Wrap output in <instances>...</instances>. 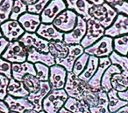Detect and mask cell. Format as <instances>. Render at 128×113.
<instances>
[{"instance_id": "53", "label": "cell", "mask_w": 128, "mask_h": 113, "mask_svg": "<svg viewBox=\"0 0 128 113\" xmlns=\"http://www.w3.org/2000/svg\"><path fill=\"white\" fill-rule=\"evenodd\" d=\"M3 1H4V0H0V4H1V3H2Z\"/></svg>"}, {"instance_id": "15", "label": "cell", "mask_w": 128, "mask_h": 113, "mask_svg": "<svg viewBox=\"0 0 128 113\" xmlns=\"http://www.w3.org/2000/svg\"><path fill=\"white\" fill-rule=\"evenodd\" d=\"M51 91V87L48 81H40V88L34 93H29L26 97L34 105V109L37 111L42 110V102L44 98Z\"/></svg>"}, {"instance_id": "44", "label": "cell", "mask_w": 128, "mask_h": 113, "mask_svg": "<svg viewBox=\"0 0 128 113\" xmlns=\"http://www.w3.org/2000/svg\"><path fill=\"white\" fill-rule=\"evenodd\" d=\"M10 109L4 100H0V113H9Z\"/></svg>"}, {"instance_id": "26", "label": "cell", "mask_w": 128, "mask_h": 113, "mask_svg": "<svg viewBox=\"0 0 128 113\" xmlns=\"http://www.w3.org/2000/svg\"><path fill=\"white\" fill-rule=\"evenodd\" d=\"M98 64H99V58H96L95 56H90L85 69L78 76V78L85 82H88L96 72L98 67Z\"/></svg>"}, {"instance_id": "20", "label": "cell", "mask_w": 128, "mask_h": 113, "mask_svg": "<svg viewBox=\"0 0 128 113\" xmlns=\"http://www.w3.org/2000/svg\"><path fill=\"white\" fill-rule=\"evenodd\" d=\"M26 61L30 62L32 64L35 63H41L48 66H52L55 65V60L52 54L50 52L45 53L39 50H35L34 48L27 49V58Z\"/></svg>"}, {"instance_id": "8", "label": "cell", "mask_w": 128, "mask_h": 113, "mask_svg": "<svg viewBox=\"0 0 128 113\" xmlns=\"http://www.w3.org/2000/svg\"><path fill=\"white\" fill-rule=\"evenodd\" d=\"M87 31V20L82 16H77L76 24L71 31L64 33L63 42L66 44H80Z\"/></svg>"}, {"instance_id": "30", "label": "cell", "mask_w": 128, "mask_h": 113, "mask_svg": "<svg viewBox=\"0 0 128 113\" xmlns=\"http://www.w3.org/2000/svg\"><path fill=\"white\" fill-rule=\"evenodd\" d=\"M90 113H110L108 108L107 92L100 89L98 91V103L95 107H90Z\"/></svg>"}, {"instance_id": "6", "label": "cell", "mask_w": 128, "mask_h": 113, "mask_svg": "<svg viewBox=\"0 0 128 113\" xmlns=\"http://www.w3.org/2000/svg\"><path fill=\"white\" fill-rule=\"evenodd\" d=\"M104 27H102L94 19L90 18L87 20V31L84 37L81 41L80 44L84 49L88 48L98 42L101 37H103L104 35Z\"/></svg>"}, {"instance_id": "47", "label": "cell", "mask_w": 128, "mask_h": 113, "mask_svg": "<svg viewBox=\"0 0 128 113\" xmlns=\"http://www.w3.org/2000/svg\"><path fill=\"white\" fill-rule=\"evenodd\" d=\"M21 1H22V2H23L25 5H26L27 6H32V5H34L36 2H37V0H21Z\"/></svg>"}, {"instance_id": "11", "label": "cell", "mask_w": 128, "mask_h": 113, "mask_svg": "<svg viewBox=\"0 0 128 113\" xmlns=\"http://www.w3.org/2000/svg\"><path fill=\"white\" fill-rule=\"evenodd\" d=\"M0 30L2 35L9 42L18 41L25 33V30L22 28L18 20H8L1 24Z\"/></svg>"}, {"instance_id": "28", "label": "cell", "mask_w": 128, "mask_h": 113, "mask_svg": "<svg viewBox=\"0 0 128 113\" xmlns=\"http://www.w3.org/2000/svg\"><path fill=\"white\" fill-rule=\"evenodd\" d=\"M112 88L117 92H123L128 88V74L121 72L112 75L110 80Z\"/></svg>"}, {"instance_id": "46", "label": "cell", "mask_w": 128, "mask_h": 113, "mask_svg": "<svg viewBox=\"0 0 128 113\" xmlns=\"http://www.w3.org/2000/svg\"><path fill=\"white\" fill-rule=\"evenodd\" d=\"M92 6H100V5L105 3V0H87Z\"/></svg>"}, {"instance_id": "31", "label": "cell", "mask_w": 128, "mask_h": 113, "mask_svg": "<svg viewBox=\"0 0 128 113\" xmlns=\"http://www.w3.org/2000/svg\"><path fill=\"white\" fill-rule=\"evenodd\" d=\"M113 51L123 56L128 55V34L113 38Z\"/></svg>"}, {"instance_id": "37", "label": "cell", "mask_w": 128, "mask_h": 113, "mask_svg": "<svg viewBox=\"0 0 128 113\" xmlns=\"http://www.w3.org/2000/svg\"><path fill=\"white\" fill-rule=\"evenodd\" d=\"M27 12V6L25 5L21 0H14L13 1L12 8L10 20H18L20 15Z\"/></svg>"}, {"instance_id": "52", "label": "cell", "mask_w": 128, "mask_h": 113, "mask_svg": "<svg viewBox=\"0 0 128 113\" xmlns=\"http://www.w3.org/2000/svg\"><path fill=\"white\" fill-rule=\"evenodd\" d=\"M9 113H17V112H14V111H10Z\"/></svg>"}, {"instance_id": "41", "label": "cell", "mask_w": 128, "mask_h": 113, "mask_svg": "<svg viewBox=\"0 0 128 113\" xmlns=\"http://www.w3.org/2000/svg\"><path fill=\"white\" fill-rule=\"evenodd\" d=\"M0 74L12 79V63L8 62L0 56Z\"/></svg>"}, {"instance_id": "10", "label": "cell", "mask_w": 128, "mask_h": 113, "mask_svg": "<svg viewBox=\"0 0 128 113\" xmlns=\"http://www.w3.org/2000/svg\"><path fill=\"white\" fill-rule=\"evenodd\" d=\"M66 9L67 6L64 0H50L40 14L41 23H52L62 11Z\"/></svg>"}, {"instance_id": "49", "label": "cell", "mask_w": 128, "mask_h": 113, "mask_svg": "<svg viewBox=\"0 0 128 113\" xmlns=\"http://www.w3.org/2000/svg\"><path fill=\"white\" fill-rule=\"evenodd\" d=\"M24 113H40V111L35 110L34 109H27V110H26Z\"/></svg>"}, {"instance_id": "43", "label": "cell", "mask_w": 128, "mask_h": 113, "mask_svg": "<svg viewBox=\"0 0 128 113\" xmlns=\"http://www.w3.org/2000/svg\"><path fill=\"white\" fill-rule=\"evenodd\" d=\"M8 44H9V41L7 39H6L4 36H1L0 37V56H2V54L6 50Z\"/></svg>"}, {"instance_id": "24", "label": "cell", "mask_w": 128, "mask_h": 113, "mask_svg": "<svg viewBox=\"0 0 128 113\" xmlns=\"http://www.w3.org/2000/svg\"><path fill=\"white\" fill-rule=\"evenodd\" d=\"M63 107L73 113H90L89 106L84 100L74 97H68Z\"/></svg>"}, {"instance_id": "40", "label": "cell", "mask_w": 128, "mask_h": 113, "mask_svg": "<svg viewBox=\"0 0 128 113\" xmlns=\"http://www.w3.org/2000/svg\"><path fill=\"white\" fill-rule=\"evenodd\" d=\"M49 1L50 0H37V2L34 5L27 6V12L35 14H40Z\"/></svg>"}, {"instance_id": "14", "label": "cell", "mask_w": 128, "mask_h": 113, "mask_svg": "<svg viewBox=\"0 0 128 113\" xmlns=\"http://www.w3.org/2000/svg\"><path fill=\"white\" fill-rule=\"evenodd\" d=\"M110 65H112V62H110L109 57L99 58V64H98V69H96L94 75L91 77V79L87 82L91 89L94 91H99L101 89V80L103 77V74Z\"/></svg>"}, {"instance_id": "16", "label": "cell", "mask_w": 128, "mask_h": 113, "mask_svg": "<svg viewBox=\"0 0 128 113\" xmlns=\"http://www.w3.org/2000/svg\"><path fill=\"white\" fill-rule=\"evenodd\" d=\"M4 101L7 104L10 111H14L17 113H24L27 109H34L32 103L26 97H13L7 95Z\"/></svg>"}, {"instance_id": "13", "label": "cell", "mask_w": 128, "mask_h": 113, "mask_svg": "<svg viewBox=\"0 0 128 113\" xmlns=\"http://www.w3.org/2000/svg\"><path fill=\"white\" fill-rule=\"evenodd\" d=\"M128 34V16L124 14H118L115 18L112 24L105 29L104 34L112 38Z\"/></svg>"}, {"instance_id": "2", "label": "cell", "mask_w": 128, "mask_h": 113, "mask_svg": "<svg viewBox=\"0 0 128 113\" xmlns=\"http://www.w3.org/2000/svg\"><path fill=\"white\" fill-rule=\"evenodd\" d=\"M68 98V95L64 89H51L42 102V110L46 113H57Z\"/></svg>"}, {"instance_id": "48", "label": "cell", "mask_w": 128, "mask_h": 113, "mask_svg": "<svg viewBox=\"0 0 128 113\" xmlns=\"http://www.w3.org/2000/svg\"><path fill=\"white\" fill-rule=\"evenodd\" d=\"M57 113H73V112H71V111H70L68 109H67L66 108L62 107Z\"/></svg>"}, {"instance_id": "12", "label": "cell", "mask_w": 128, "mask_h": 113, "mask_svg": "<svg viewBox=\"0 0 128 113\" xmlns=\"http://www.w3.org/2000/svg\"><path fill=\"white\" fill-rule=\"evenodd\" d=\"M68 72L60 65H54L50 66L48 82L51 89H63L66 83Z\"/></svg>"}, {"instance_id": "22", "label": "cell", "mask_w": 128, "mask_h": 113, "mask_svg": "<svg viewBox=\"0 0 128 113\" xmlns=\"http://www.w3.org/2000/svg\"><path fill=\"white\" fill-rule=\"evenodd\" d=\"M66 3L67 9L75 12L77 15L82 16L86 20H90V9L92 7V5L87 0H64Z\"/></svg>"}, {"instance_id": "35", "label": "cell", "mask_w": 128, "mask_h": 113, "mask_svg": "<svg viewBox=\"0 0 128 113\" xmlns=\"http://www.w3.org/2000/svg\"><path fill=\"white\" fill-rule=\"evenodd\" d=\"M13 1L14 0H4L0 4V25L10 20Z\"/></svg>"}, {"instance_id": "38", "label": "cell", "mask_w": 128, "mask_h": 113, "mask_svg": "<svg viewBox=\"0 0 128 113\" xmlns=\"http://www.w3.org/2000/svg\"><path fill=\"white\" fill-rule=\"evenodd\" d=\"M34 65V67H35L36 78L40 81H48L50 67L41 63H35Z\"/></svg>"}, {"instance_id": "27", "label": "cell", "mask_w": 128, "mask_h": 113, "mask_svg": "<svg viewBox=\"0 0 128 113\" xmlns=\"http://www.w3.org/2000/svg\"><path fill=\"white\" fill-rule=\"evenodd\" d=\"M121 69L119 68L118 65L112 64L108 68L105 70V72H104L103 77L101 80V89L104 90L105 92H109L112 88V85H110V80L113 74L115 73H118L121 72Z\"/></svg>"}, {"instance_id": "45", "label": "cell", "mask_w": 128, "mask_h": 113, "mask_svg": "<svg viewBox=\"0 0 128 113\" xmlns=\"http://www.w3.org/2000/svg\"><path fill=\"white\" fill-rule=\"evenodd\" d=\"M118 95L120 99L128 102V88L123 92H118Z\"/></svg>"}, {"instance_id": "19", "label": "cell", "mask_w": 128, "mask_h": 113, "mask_svg": "<svg viewBox=\"0 0 128 113\" xmlns=\"http://www.w3.org/2000/svg\"><path fill=\"white\" fill-rule=\"evenodd\" d=\"M84 52V48L81 44L68 45V52L67 57L56 65H60L66 69L67 72H72V68L76 60Z\"/></svg>"}, {"instance_id": "39", "label": "cell", "mask_w": 128, "mask_h": 113, "mask_svg": "<svg viewBox=\"0 0 128 113\" xmlns=\"http://www.w3.org/2000/svg\"><path fill=\"white\" fill-rule=\"evenodd\" d=\"M82 100L88 104L90 107H95L98 103V91H94L89 88L84 93Z\"/></svg>"}, {"instance_id": "36", "label": "cell", "mask_w": 128, "mask_h": 113, "mask_svg": "<svg viewBox=\"0 0 128 113\" xmlns=\"http://www.w3.org/2000/svg\"><path fill=\"white\" fill-rule=\"evenodd\" d=\"M118 14L128 16V0H105Z\"/></svg>"}, {"instance_id": "18", "label": "cell", "mask_w": 128, "mask_h": 113, "mask_svg": "<svg viewBox=\"0 0 128 113\" xmlns=\"http://www.w3.org/2000/svg\"><path fill=\"white\" fill-rule=\"evenodd\" d=\"M36 34L48 42L63 41L64 34L59 31L52 23H41L38 27Z\"/></svg>"}, {"instance_id": "42", "label": "cell", "mask_w": 128, "mask_h": 113, "mask_svg": "<svg viewBox=\"0 0 128 113\" xmlns=\"http://www.w3.org/2000/svg\"><path fill=\"white\" fill-rule=\"evenodd\" d=\"M9 80L6 76L0 74V100H4L7 95V86Z\"/></svg>"}, {"instance_id": "5", "label": "cell", "mask_w": 128, "mask_h": 113, "mask_svg": "<svg viewBox=\"0 0 128 113\" xmlns=\"http://www.w3.org/2000/svg\"><path fill=\"white\" fill-rule=\"evenodd\" d=\"M1 57L12 64L22 63L26 61L27 50L18 40L9 42V44Z\"/></svg>"}, {"instance_id": "21", "label": "cell", "mask_w": 128, "mask_h": 113, "mask_svg": "<svg viewBox=\"0 0 128 113\" xmlns=\"http://www.w3.org/2000/svg\"><path fill=\"white\" fill-rule=\"evenodd\" d=\"M26 74H32V75L36 74L34 64L28 61L12 64V78L16 81H22L23 78Z\"/></svg>"}, {"instance_id": "34", "label": "cell", "mask_w": 128, "mask_h": 113, "mask_svg": "<svg viewBox=\"0 0 128 113\" xmlns=\"http://www.w3.org/2000/svg\"><path fill=\"white\" fill-rule=\"evenodd\" d=\"M22 82L29 93L36 92L40 86V81L36 78L35 75H32V74H26L23 78Z\"/></svg>"}, {"instance_id": "33", "label": "cell", "mask_w": 128, "mask_h": 113, "mask_svg": "<svg viewBox=\"0 0 128 113\" xmlns=\"http://www.w3.org/2000/svg\"><path fill=\"white\" fill-rule=\"evenodd\" d=\"M89 57H90L89 54L84 52V53L76 60L75 64H74V65H73V68H72V72H71L74 75L78 77V76L84 72L86 65H87Z\"/></svg>"}, {"instance_id": "7", "label": "cell", "mask_w": 128, "mask_h": 113, "mask_svg": "<svg viewBox=\"0 0 128 113\" xmlns=\"http://www.w3.org/2000/svg\"><path fill=\"white\" fill-rule=\"evenodd\" d=\"M77 16L78 15L75 12L70 9H66L62 11L52 22L54 26L59 31L64 33H68L71 31L75 27L76 24Z\"/></svg>"}, {"instance_id": "17", "label": "cell", "mask_w": 128, "mask_h": 113, "mask_svg": "<svg viewBox=\"0 0 128 113\" xmlns=\"http://www.w3.org/2000/svg\"><path fill=\"white\" fill-rule=\"evenodd\" d=\"M18 21L22 28L25 30V32L28 33H36L38 27L41 24L40 14L31 13L28 12L20 15V18L18 19Z\"/></svg>"}, {"instance_id": "4", "label": "cell", "mask_w": 128, "mask_h": 113, "mask_svg": "<svg viewBox=\"0 0 128 113\" xmlns=\"http://www.w3.org/2000/svg\"><path fill=\"white\" fill-rule=\"evenodd\" d=\"M84 52L96 58L109 57L113 52V38L104 34L98 42L84 49Z\"/></svg>"}, {"instance_id": "50", "label": "cell", "mask_w": 128, "mask_h": 113, "mask_svg": "<svg viewBox=\"0 0 128 113\" xmlns=\"http://www.w3.org/2000/svg\"><path fill=\"white\" fill-rule=\"evenodd\" d=\"M40 113H46V112H45L44 110H40Z\"/></svg>"}, {"instance_id": "3", "label": "cell", "mask_w": 128, "mask_h": 113, "mask_svg": "<svg viewBox=\"0 0 128 113\" xmlns=\"http://www.w3.org/2000/svg\"><path fill=\"white\" fill-rule=\"evenodd\" d=\"M90 87L87 82L80 80L71 72H68L66 83L63 89L66 91L68 97H74L82 100L84 93Z\"/></svg>"}, {"instance_id": "51", "label": "cell", "mask_w": 128, "mask_h": 113, "mask_svg": "<svg viewBox=\"0 0 128 113\" xmlns=\"http://www.w3.org/2000/svg\"><path fill=\"white\" fill-rule=\"evenodd\" d=\"M1 36H3V35H2V33H1V30H0V37H1Z\"/></svg>"}, {"instance_id": "25", "label": "cell", "mask_w": 128, "mask_h": 113, "mask_svg": "<svg viewBox=\"0 0 128 113\" xmlns=\"http://www.w3.org/2000/svg\"><path fill=\"white\" fill-rule=\"evenodd\" d=\"M7 95L13 97H27L29 92L25 88L22 81H18L13 78L9 80L7 86Z\"/></svg>"}, {"instance_id": "9", "label": "cell", "mask_w": 128, "mask_h": 113, "mask_svg": "<svg viewBox=\"0 0 128 113\" xmlns=\"http://www.w3.org/2000/svg\"><path fill=\"white\" fill-rule=\"evenodd\" d=\"M18 41L25 46V48L30 49L34 48L35 50L41 52L48 53L49 52V42L43 39L40 35H38L36 33H28L25 32L22 34L21 37L18 39Z\"/></svg>"}, {"instance_id": "54", "label": "cell", "mask_w": 128, "mask_h": 113, "mask_svg": "<svg viewBox=\"0 0 128 113\" xmlns=\"http://www.w3.org/2000/svg\"><path fill=\"white\" fill-rule=\"evenodd\" d=\"M127 57H128V55H127Z\"/></svg>"}, {"instance_id": "23", "label": "cell", "mask_w": 128, "mask_h": 113, "mask_svg": "<svg viewBox=\"0 0 128 113\" xmlns=\"http://www.w3.org/2000/svg\"><path fill=\"white\" fill-rule=\"evenodd\" d=\"M49 52L55 60V64H58L66 58L68 52V45L63 41L49 42Z\"/></svg>"}, {"instance_id": "29", "label": "cell", "mask_w": 128, "mask_h": 113, "mask_svg": "<svg viewBox=\"0 0 128 113\" xmlns=\"http://www.w3.org/2000/svg\"><path fill=\"white\" fill-rule=\"evenodd\" d=\"M107 96H108V108L110 113L115 112L120 108L128 104L127 102L119 98L118 92L114 89H110L109 92H107Z\"/></svg>"}, {"instance_id": "32", "label": "cell", "mask_w": 128, "mask_h": 113, "mask_svg": "<svg viewBox=\"0 0 128 113\" xmlns=\"http://www.w3.org/2000/svg\"><path fill=\"white\" fill-rule=\"evenodd\" d=\"M109 58H110L112 64H114V65H118V66L121 69L122 72L128 74V57L127 56L120 55V54L113 51L109 56Z\"/></svg>"}, {"instance_id": "1", "label": "cell", "mask_w": 128, "mask_h": 113, "mask_svg": "<svg viewBox=\"0 0 128 113\" xmlns=\"http://www.w3.org/2000/svg\"><path fill=\"white\" fill-rule=\"evenodd\" d=\"M90 16L98 21L105 29L108 28L117 17L118 13L107 3L100 6H93L90 9Z\"/></svg>"}]
</instances>
